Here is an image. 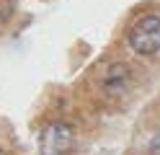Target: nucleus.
<instances>
[{"label": "nucleus", "mask_w": 160, "mask_h": 155, "mask_svg": "<svg viewBox=\"0 0 160 155\" xmlns=\"http://www.w3.org/2000/svg\"><path fill=\"white\" fill-rule=\"evenodd\" d=\"M129 49L139 57H155L160 54V16L158 13H145L139 16L127 34Z\"/></svg>", "instance_id": "nucleus-1"}, {"label": "nucleus", "mask_w": 160, "mask_h": 155, "mask_svg": "<svg viewBox=\"0 0 160 155\" xmlns=\"http://www.w3.org/2000/svg\"><path fill=\"white\" fill-rule=\"evenodd\" d=\"M72 147V129L65 121H52L47 124L39 134V150L42 155H65Z\"/></svg>", "instance_id": "nucleus-2"}, {"label": "nucleus", "mask_w": 160, "mask_h": 155, "mask_svg": "<svg viewBox=\"0 0 160 155\" xmlns=\"http://www.w3.org/2000/svg\"><path fill=\"white\" fill-rule=\"evenodd\" d=\"M129 70L127 65H122V62H114V65H108L103 70L101 75V88L103 93H108V96H122V93L129 88Z\"/></svg>", "instance_id": "nucleus-3"}, {"label": "nucleus", "mask_w": 160, "mask_h": 155, "mask_svg": "<svg viewBox=\"0 0 160 155\" xmlns=\"http://www.w3.org/2000/svg\"><path fill=\"white\" fill-rule=\"evenodd\" d=\"M147 152H150V155H160V132L155 134L152 140H150V147H147Z\"/></svg>", "instance_id": "nucleus-4"}]
</instances>
